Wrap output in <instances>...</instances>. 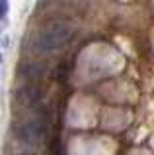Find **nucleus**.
Instances as JSON below:
<instances>
[{
	"instance_id": "f257e3e1",
	"label": "nucleus",
	"mask_w": 154,
	"mask_h": 155,
	"mask_svg": "<svg viewBox=\"0 0 154 155\" xmlns=\"http://www.w3.org/2000/svg\"><path fill=\"white\" fill-rule=\"evenodd\" d=\"M76 29L68 21H53L49 23L35 39V48L43 52H53L65 48L74 39Z\"/></svg>"
},
{
	"instance_id": "f03ea898",
	"label": "nucleus",
	"mask_w": 154,
	"mask_h": 155,
	"mask_svg": "<svg viewBox=\"0 0 154 155\" xmlns=\"http://www.w3.org/2000/svg\"><path fill=\"white\" fill-rule=\"evenodd\" d=\"M14 134L23 143H41L49 136V118L45 114L31 116V118L16 124Z\"/></svg>"
},
{
	"instance_id": "7ed1b4c3",
	"label": "nucleus",
	"mask_w": 154,
	"mask_h": 155,
	"mask_svg": "<svg viewBox=\"0 0 154 155\" xmlns=\"http://www.w3.org/2000/svg\"><path fill=\"white\" fill-rule=\"evenodd\" d=\"M41 97H43L41 87H37V85H23L22 89H18L16 101L20 105H23V107H31V105L39 103Z\"/></svg>"
},
{
	"instance_id": "20e7f679",
	"label": "nucleus",
	"mask_w": 154,
	"mask_h": 155,
	"mask_svg": "<svg viewBox=\"0 0 154 155\" xmlns=\"http://www.w3.org/2000/svg\"><path fill=\"white\" fill-rule=\"evenodd\" d=\"M20 74H23L26 78H39L43 74V66L33 64V62H27V64L20 66Z\"/></svg>"
},
{
	"instance_id": "39448f33",
	"label": "nucleus",
	"mask_w": 154,
	"mask_h": 155,
	"mask_svg": "<svg viewBox=\"0 0 154 155\" xmlns=\"http://www.w3.org/2000/svg\"><path fill=\"white\" fill-rule=\"evenodd\" d=\"M6 12H8V0H0V19L6 16Z\"/></svg>"
},
{
	"instance_id": "423d86ee",
	"label": "nucleus",
	"mask_w": 154,
	"mask_h": 155,
	"mask_svg": "<svg viewBox=\"0 0 154 155\" xmlns=\"http://www.w3.org/2000/svg\"><path fill=\"white\" fill-rule=\"evenodd\" d=\"M22 155H35V153H22Z\"/></svg>"
},
{
	"instance_id": "0eeeda50",
	"label": "nucleus",
	"mask_w": 154,
	"mask_h": 155,
	"mask_svg": "<svg viewBox=\"0 0 154 155\" xmlns=\"http://www.w3.org/2000/svg\"><path fill=\"white\" fill-rule=\"evenodd\" d=\"M0 62H2V56H0Z\"/></svg>"
}]
</instances>
